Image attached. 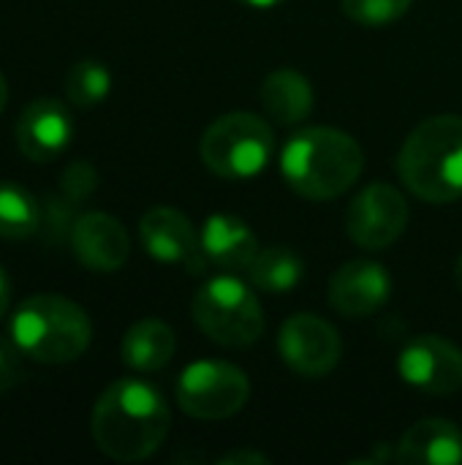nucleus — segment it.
Listing matches in <instances>:
<instances>
[{
    "label": "nucleus",
    "instance_id": "nucleus-29",
    "mask_svg": "<svg viewBox=\"0 0 462 465\" xmlns=\"http://www.w3.org/2000/svg\"><path fill=\"white\" fill-rule=\"evenodd\" d=\"M455 278H457V286H460V292H462V256L457 259V267H455Z\"/></svg>",
    "mask_w": 462,
    "mask_h": 465
},
{
    "label": "nucleus",
    "instance_id": "nucleus-26",
    "mask_svg": "<svg viewBox=\"0 0 462 465\" xmlns=\"http://www.w3.org/2000/svg\"><path fill=\"white\" fill-rule=\"evenodd\" d=\"M8 305H11V281H8V275H5V270L0 264V319L5 316Z\"/></svg>",
    "mask_w": 462,
    "mask_h": 465
},
{
    "label": "nucleus",
    "instance_id": "nucleus-5",
    "mask_svg": "<svg viewBox=\"0 0 462 465\" xmlns=\"http://www.w3.org/2000/svg\"><path fill=\"white\" fill-rule=\"evenodd\" d=\"M193 322L215 343L229 349L253 346L264 332V311L242 281L223 275L207 281L193 297Z\"/></svg>",
    "mask_w": 462,
    "mask_h": 465
},
{
    "label": "nucleus",
    "instance_id": "nucleus-27",
    "mask_svg": "<svg viewBox=\"0 0 462 465\" xmlns=\"http://www.w3.org/2000/svg\"><path fill=\"white\" fill-rule=\"evenodd\" d=\"M240 3H245V5H251V8H272V5H278V3H283V0H240Z\"/></svg>",
    "mask_w": 462,
    "mask_h": 465
},
{
    "label": "nucleus",
    "instance_id": "nucleus-23",
    "mask_svg": "<svg viewBox=\"0 0 462 465\" xmlns=\"http://www.w3.org/2000/svg\"><path fill=\"white\" fill-rule=\"evenodd\" d=\"M98 188V174L93 169L90 161H74L65 166L63 177H60V191L68 202L79 204L84 202L93 191Z\"/></svg>",
    "mask_w": 462,
    "mask_h": 465
},
{
    "label": "nucleus",
    "instance_id": "nucleus-4",
    "mask_svg": "<svg viewBox=\"0 0 462 465\" xmlns=\"http://www.w3.org/2000/svg\"><path fill=\"white\" fill-rule=\"evenodd\" d=\"M8 330L16 349L41 365L74 362L93 341V324L87 313L60 294L27 297L14 311Z\"/></svg>",
    "mask_w": 462,
    "mask_h": 465
},
{
    "label": "nucleus",
    "instance_id": "nucleus-12",
    "mask_svg": "<svg viewBox=\"0 0 462 465\" xmlns=\"http://www.w3.org/2000/svg\"><path fill=\"white\" fill-rule=\"evenodd\" d=\"M74 139V117L57 98L30 101L16 120V144L35 163L54 161Z\"/></svg>",
    "mask_w": 462,
    "mask_h": 465
},
{
    "label": "nucleus",
    "instance_id": "nucleus-13",
    "mask_svg": "<svg viewBox=\"0 0 462 465\" xmlns=\"http://www.w3.org/2000/svg\"><path fill=\"white\" fill-rule=\"evenodd\" d=\"M392 292L389 272L376 262H349L329 278L327 300L346 319L373 316Z\"/></svg>",
    "mask_w": 462,
    "mask_h": 465
},
{
    "label": "nucleus",
    "instance_id": "nucleus-22",
    "mask_svg": "<svg viewBox=\"0 0 462 465\" xmlns=\"http://www.w3.org/2000/svg\"><path fill=\"white\" fill-rule=\"evenodd\" d=\"M414 0H343V11L349 19L368 25V27H381L395 19H400Z\"/></svg>",
    "mask_w": 462,
    "mask_h": 465
},
{
    "label": "nucleus",
    "instance_id": "nucleus-20",
    "mask_svg": "<svg viewBox=\"0 0 462 465\" xmlns=\"http://www.w3.org/2000/svg\"><path fill=\"white\" fill-rule=\"evenodd\" d=\"M41 229V207L35 196L11 180H0V237L27 240Z\"/></svg>",
    "mask_w": 462,
    "mask_h": 465
},
{
    "label": "nucleus",
    "instance_id": "nucleus-1",
    "mask_svg": "<svg viewBox=\"0 0 462 465\" xmlns=\"http://www.w3.org/2000/svg\"><path fill=\"white\" fill-rule=\"evenodd\" d=\"M172 428L163 395L139 379L109 384L95 401L90 430L95 447L117 463H139L158 452Z\"/></svg>",
    "mask_w": 462,
    "mask_h": 465
},
{
    "label": "nucleus",
    "instance_id": "nucleus-6",
    "mask_svg": "<svg viewBox=\"0 0 462 465\" xmlns=\"http://www.w3.org/2000/svg\"><path fill=\"white\" fill-rule=\"evenodd\" d=\"M275 150L272 128L253 112H231L218 117L202 136L199 153L210 172L226 180H248L259 174Z\"/></svg>",
    "mask_w": 462,
    "mask_h": 465
},
{
    "label": "nucleus",
    "instance_id": "nucleus-14",
    "mask_svg": "<svg viewBox=\"0 0 462 465\" xmlns=\"http://www.w3.org/2000/svg\"><path fill=\"white\" fill-rule=\"evenodd\" d=\"M68 242L74 256L93 272H117L131 253V242L123 223L106 213L79 215L74 221Z\"/></svg>",
    "mask_w": 462,
    "mask_h": 465
},
{
    "label": "nucleus",
    "instance_id": "nucleus-7",
    "mask_svg": "<svg viewBox=\"0 0 462 465\" xmlns=\"http://www.w3.org/2000/svg\"><path fill=\"white\" fill-rule=\"evenodd\" d=\"M248 395H251V384L245 371L215 360L188 365L177 381L180 409L202 422L234 417L248 403Z\"/></svg>",
    "mask_w": 462,
    "mask_h": 465
},
{
    "label": "nucleus",
    "instance_id": "nucleus-21",
    "mask_svg": "<svg viewBox=\"0 0 462 465\" xmlns=\"http://www.w3.org/2000/svg\"><path fill=\"white\" fill-rule=\"evenodd\" d=\"M112 90V74L103 63L79 60L65 74V95L76 106H95Z\"/></svg>",
    "mask_w": 462,
    "mask_h": 465
},
{
    "label": "nucleus",
    "instance_id": "nucleus-18",
    "mask_svg": "<svg viewBox=\"0 0 462 465\" xmlns=\"http://www.w3.org/2000/svg\"><path fill=\"white\" fill-rule=\"evenodd\" d=\"M261 104L283 125H297L313 112V87L297 68H278L261 84Z\"/></svg>",
    "mask_w": 462,
    "mask_h": 465
},
{
    "label": "nucleus",
    "instance_id": "nucleus-10",
    "mask_svg": "<svg viewBox=\"0 0 462 465\" xmlns=\"http://www.w3.org/2000/svg\"><path fill=\"white\" fill-rule=\"evenodd\" d=\"M406 384L428 395H455L462 390V351L438 335L411 341L398 360Z\"/></svg>",
    "mask_w": 462,
    "mask_h": 465
},
{
    "label": "nucleus",
    "instance_id": "nucleus-15",
    "mask_svg": "<svg viewBox=\"0 0 462 465\" xmlns=\"http://www.w3.org/2000/svg\"><path fill=\"white\" fill-rule=\"evenodd\" d=\"M202 251L210 259V264L226 270V272H240L248 270L259 253L256 234L251 226L234 215H212L202 226L199 234Z\"/></svg>",
    "mask_w": 462,
    "mask_h": 465
},
{
    "label": "nucleus",
    "instance_id": "nucleus-25",
    "mask_svg": "<svg viewBox=\"0 0 462 465\" xmlns=\"http://www.w3.org/2000/svg\"><path fill=\"white\" fill-rule=\"evenodd\" d=\"M221 463H270V458L261 452H231L221 458Z\"/></svg>",
    "mask_w": 462,
    "mask_h": 465
},
{
    "label": "nucleus",
    "instance_id": "nucleus-3",
    "mask_svg": "<svg viewBox=\"0 0 462 465\" xmlns=\"http://www.w3.org/2000/svg\"><path fill=\"white\" fill-rule=\"evenodd\" d=\"M398 172L406 188L430 204L462 196V117L436 114L422 120L400 147Z\"/></svg>",
    "mask_w": 462,
    "mask_h": 465
},
{
    "label": "nucleus",
    "instance_id": "nucleus-24",
    "mask_svg": "<svg viewBox=\"0 0 462 465\" xmlns=\"http://www.w3.org/2000/svg\"><path fill=\"white\" fill-rule=\"evenodd\" d=\"M22 357L25 354L16 349V343L0 335V395L14 390L22 381V376H25Z\"/></svg>",
    "mask_w": 462,
    "mask_h": 465
},
{
    "label": "nucleus",
    "instance_id": "nucleus-28",
    "mask_svg": "<svg viewBox=\"0 0 462 465\" xmlns=\"http://www.w3.org/2000/svg\"><path fill=\"white\" fill-rule=\"evenodd\" d=\"M5 104H8V82H5V76L0 71V112L5 109Z\"/></svg>",
    "mask_w": 462,
    "mask_h": 465
},
{
    "label": "nucleus",
    "instance_id": "nucleus-11",
    "mask_svg": "<svg viewBox=\"0 0 462 465\" xmlns=\"http://www.w3.org/2000/svg\"><path fill=\"white\" fill-rule=\"evenodd\" d=\"M139 237L144 251L166 264H185L188 272L199 275L210 259L202 251L193 223L174 207H152L139 221Z\"/></svg>",
    "mask_w": 462,
    "mask_h": 465
},
{
    "label": "nucleus",
    "instance_id": "nucleus-2",
    "mask_svg": "<svg viewBox=\"0 0 462 465\" xmlns=\"http://www.w3.org/2000/svg\"><path fill=\"white\" fill-rule=\"evenodd\" d=\"M359 142L338 128L316 125L297 131L280 153V172L291 191L310 202L343 196L362 174Z\"/></svg>",
    "mask_w": 462,
    "mask_h": 465
},
{
    "label": "nucleus",
    "instance_id": "nucleus-8",
    "mask_svg": "<svg viewBox=\"0 0 462 465\" xmlns=\"http://www.w3.org/2000/svg\"><path fill=\"white\" fill-rule=\"evenodd\" d=\"M278 351L294 373L305 379H321L338 368L343 343L327 319L316 313H294L280 327Z\"/></svg>",
    "mask_w": 462,
    "mask_h": 465
},
{
    "label": "nucleus",
    "instance_id": "nucleus-17",
    "mask_svg": "<svg viewBox=\"0 0 462 465\" xmlns=\"http://www.w3.org/2000/svg\"><path fill=\"white\" fill-rule=\"evenodd\" d=\"M177 351V338L172 332V327L161 319H142L136 322L120 346V357L128 368L142 371V373H152L161 371L172 362Z\"/></svg>",
    "mask_w": 462,
    "mask_h": 465
},
{
    "label": "nucleus",
    "instance_id": "nucleus-19",
    "mask_svg": "<svg viewBox=\"0 0 462 465\" xmlns=\"http://www.w3.org/2000/svg\"><path fill=\"white\" fill-rule=\"evenodd\" d=\"M302 259L283 245H272L256 253L253 264L248 267L251 283L267 294H286L302 281Z\"/></svg>",
    "mask_w": 462,
    "mask_h": 465
},
{
    "label": "nucleus",
    "instance_id": "nucleus-16",
    "mask_svg": "<svg viewBox=\"0 0 462 465\" xmlns=\"http://www.w3.org/2000/svg\"><path fill=\"white\" fill-rule=\"evenodd\" d=\"M395 460L425 465L462 463V430L449 420H422L406 430Z\"/></svg>",
    "mask_w": 462,
    "mask_h": 465
},
{
    "label": "nucleus",
    "instance_id": "nucleus-9",
    "mask_svg": "<svg viewBox=\"0 0 462 465\" xmlns=\"http://www.w3.org/2000/svg\"><path fill=\"white\" fill-rule=\"evenodd\" d=\"M408 226V204L395 185L373 183L362 188L346 215L349 237L365 251L389 248Z\"/></svg>",
    "mask_w": 462,
    "mask_h": 465
}]
</instances>
